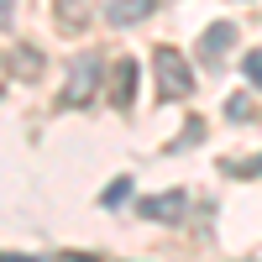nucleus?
Masks as SVG:
<instances>
[{
  "label": "nucleus",
  "mask_w": 262,
  "mask_h": 262,
  "mask_svg": "<svg viewBox=\"0 0 262 262\" xmlns=\"http://www.w3.org/2000/svg\"><path fill=\"white\" fill-rule=\"evenodd\" d=\"M152 74H158L163 100H184V95H194V69H189V58H184L179 48H158V53H152Z\"/></svg>",
  "instance_id": "obj_1"
},
{
  "label": "nucleus",
  "mask_w": 262,
  "mask_h": 262,
  "mask_svg": "<svg viewBox=\"0 0 262 262\" xmlns=\"http://www.w3.org/2000/svg\"><path fill=\"white\" fill-rule=\"evenodd\" d=\"M100 74H105V63L95 53H84L74 69H69V90H63V105H90L100 95Z\"/></svg>",
  "instance_id": "obj_2"
},
{
  "label": "nucleus",
  "mask_w": 262,
  "mask_h": 262,
  "mask_svg": "<svg viewBox=\"0 0 262 262\" xmlns=\"http://www.w3.org/2000/svg\"><path fill=\"white\" fill-rule=\"evenodd\" d=\"M184 210H189V194H184V189L152 194V200L137 205V215H147V221H158V226H179V221H184Z\"/></svg>",
  "instance_id": "obj_3"
},
{
  "label": "nucleus",
  "mask_w": 262,
  "mask_h": 262,
  "mask_svg": "<svg viewBox=\"0 0 262 262\" xmlns=\"http://www.w3.org/2000/svg\"><path fill=\"white\" fill-rule=\"evenodd\" d=\"M200 48H205V63H210V69H221L226 53L236 48V27H231V21H215V27L200 37Z\"/></svg>",
  "instance_id": "obj_4"
},
{
  "label": "nucleus",
  "mask_w": 262,
  "mask_h": 262,
  "mask_svg": "<svg viewBox=\"0 0 262 262\" xmlns=\"http://www.w3.org/2000/svg\"><path fill=\"white\" fill-rule=\"evenodd\" d=\"M111 100H116V111H131V100H137V63H131V58L116 63V74H111Z\"/></svg>",
  "instance_id": "obj_5"
},
{
  "label": "nucleus",
  "mask_w": 262,
  "mask_h": 262,
  "mask_svg": "<svg viewBox=\"0 0 262 262\" xmlns=\"http://www.w3.org/2000/svg\"><path fill=\"white\" fill-rule=\"evenodd\" d=\"M152 6H158V0H111V6H105V21H111V27H137V21L152 16Z\"/></svg>",
  "instance_id": "obj_6"
},
{
  "label": "nucleus",
  "mask_w": 262,
  "mask_h": 262,
  "mask_svg": "<svg viewBox=\"0 0 262 262\" xmlns=\"http://www.w3.org/2000/svg\"><path fill=\"white\" fill-rule=\"evenodd\" d=\"M126 200H131V179H126V173H121L116 184L100 189V205H105V210H116V205H126Z\"/></svg>",
  "instance_id": "obj_7"
},
{
  "label": "nucleus",
  "mask_w": 262,
  "mask_h": 262,
  "mask_svg": "<svg viewBox=\"0 0 262 262\" xmlns=\"http://www.w3.org/2000/svg\"><path fill=\"white\" fill-rule=\"evenodd\" d=\"M200 137H205V121L194 116V121H184V137L173 142V152H184V147H194V142H200Z\"/></svg>",
  "instance_id": "obj_8"
},
{
  "label": "nucleus",
  "mask_w": 262,
  "mask_h": 262,
  "mask_svg": "<svg viewBox=\"0 0 262 262\" xmlns=\"http://www.w3.org/2000/svg\"><path fill=\"white\" fill-rule=\"evenodd\" d=\"M16 74L37 79V74H42V53H32V48H27V53H16Z\"/></svg>",
  "instance_id": "obj_9"
},
{
  "label": "nucleus",
  "mask_w": 262,
  "mask_h": 262,
  "mask_svg": "<svg viewBox=\"0 0 262 262\" xmlns=\"http://www.w3.org/2000/svg\"><path fill=\"white\" fill-rule=\"evenodd\" d=\"M247 79L262 90V53H247Z\"/></svg>",
  "instance_id": "obj_10"
},
{
  "label": "nucleus",
  "mask_w": 262,
  "mask_h": 262,
  "mask_svg": "<svg viewBox=\"0 0 262 262\" xmlns=\"http://www.w3.org/2000/svg\"><path fill=\"white\" fill-rule=\"evenodd\" d=\"M226 116H231V121H247V116H252V105H247V100H231V105H226Z\"/></svg>",
  "instance_id": "obj_11"
},
{
  "label": "nucleus",
  "mask_w": 262,
  "mask_h": 262,
  "mask_svg": "<svg viewBox=\"0 0 262 262\" xmlns=\"http://www.w3.org/2000/svg\"><path fill=\"white\" fill-rule=\"evenodd\" d=\"M11 21H16V0H0V32H6Z\"/></svg>",
  "instance_id": "obj_12"
},
{
  "label": "nucleus",
  "mask_w": 262,
  "mask_h": 262,
  "mask_svg": "<svg viewBox=\"0 0 262 262\" xmlns=\"http://www.w3.org/2000/svg\"><path fill=\"white\" fill-rule=\"evenodd\" d=\"M0 84H6V58H0Z\"/></svg>",
  "instance_id": "obj_13"
}]
</instances>
